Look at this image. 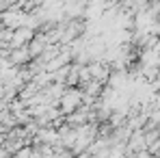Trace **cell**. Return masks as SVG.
<instances>
[{"label": "cell", "mask_w": 160, "mask_h": 158, "mask_svg": "<svg viewBox=\"0 0 160 158\" xmlns=\"http://www.w3.org/2000/svg\"><path fill=\"white\" fill-rule=\"evenodd\" d=\"M82 100H84V95H82V91L78 87H67L63 98H61V102H58V110L63 115H72L74 110H78L82 106Z\"/></svg>", "instance_id": "obj_1"}, {"label": "cell", "mask_w": 160, "mask_h": 158, "mask_svg": "<svg viewBox=\"0 0 160 158\" xmlns=\"http://www.w3.org/2000/svg\"><path fill=\"white\" fill-rule=\"evenodd\" d=\"M80 67L78 63H69V69H67V78H65V87H78L80 84Z\"/></svg>", "instance_id": "obj_3"}, {"label": "cell", "mask_w": 160, "mask_h": 158, "mask_svg": "<svg viewBox=\"0 0 160 158\" xmlns=\"http://www.w3.org/2000/svg\"><path fill=\"white\" fill-rule=\"evenodd\" d=\"M9 59H11L13 65H26V63L32 61V54L28 52V46H24V48H15V50H11V52H9Z\"/></svg>", "instance_id": "obj_2"}]
</instances>
